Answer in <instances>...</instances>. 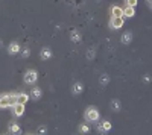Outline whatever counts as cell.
<instances>
[{
	"label": "cell",
	"mask_w": 152,
	"mask_h": 135,
	"mask_svg": "<svg viewBox=\"0 0 152 135\" xmlns=\"http://www.w3.org/2000/svg\"><path fill=\"white\" fill-rule=\"evenodd\" d=\"M129 40H131V34H126V35L123 36V43H125V44H126V43H129Z\"/></svg>",
	"instance_id": "15"
},
{
	"label": "cell",
	"mask_w": 152,
	"mask_h": 135,
	"mask_svg": "<svg viewBox=\"0 0 152 135\" xmlns=\"http://www.w3.org/2000/svg\"><path fill=\"white\" fill-rule=\"evenodd\" d=\"M81 129H82V131H84V132H87V131H88V126H82V128H81Z\"/></svg>",
	"instance_id": "17"
},
{
	"label": "cell",
	"mask_w": 152,
	"mask_h": 135,
	"mask_svg": "<svg viewBox=\"0 0 152 135\" xmlns=\"http://www.w3.org/2000/svg\"><path fill=\"white\" fill-rule=\"evenodd\" d=\"M102 129H104V131H108V129H111V125L108 122H105L104 125H102Z\"/></svg>",
	"instance_id": "14"
},
{
	"label": "cell",
	"mask_w": 152,
	"mask_h": 135,
	"mask_svg": "<svg viewBox=\"0 0 152 135\" xmlns=\"http://www.w3.org/2000/svg\"><path fill=\"white\" fill-rule=\"evenodd\" d=\"M28 99H29V96L28 94H17V103H26L28 102Z\"/></svg>",
	"instance_id": "7"
},
{
	"label": "cell",
	"mask_w": 152,
	"mask_h": 135,
	"mask_svg": "<svg viewBox=\"0 0 152 135\" xmlns=\"http://www.w3.org/2000/svg\"><path fill=\"white\" fill-rule=\"evenodd\" d=\"M9 103H11V106H14L17 103V94H9Z\"/></svg>",
	"instance_id": "10"
},
{
	"label": "cell",
	"mask_w": 152,
	"mask_h": 135,
	"mask_svg": "<svg viewBox=\"0 0 152 135\" xmlns=\"http://www.w3.org/2000/svg\"><path fill=\"white\" fill-rule=\"evenodd\" d=\"M123 23H125V21H123V18H122V17H113V20H111V26H113L114 29L122 28Z\"/></svg>",
	"instance_id": "3"
},
{
	"label": "cell",
	"mask_w": 152,
	"mask_h": 135,
	"mask_svg": "<svg viewBox=\"0 0 152 135\" xmlns=\"http://www.w3.org/2000/svg\"><path fill=\"white\" fill-rule=\"evenodd\" d=\"M37 80V72H28L24 74V82L26 84H34Z\"/></svg>",
	"instance_id": "2"
},
{
	"label": "cell",
	"mask_w": 152,
	"mask_h": 135,
	"mask_svg": "<svg viewBox=\"0 0 152 135\" xmlns=\"http://www.w3.org/2000/svg\"><path fill=\"white\" fill-rule=\"evenodd\" d=\"M9 52L11 53H17L18 52V44H17V43H12V44L9 46Z\"/></svg>",
	"instance_id": "9"
},
{
	"label": "cell",
	"mask_w": 152,
	"mask_h": 135,
	"mask_svg": "<svg viewBox=\"0 0 152 135\" xmlns=\"http://www.w3.org/2000/svg\"><path fill=\"white\" fill-rule=\"evenodd\" d=\"M34 96H35V97L40 96V90H34Z\"/></svg>",
	"instance_id": "16"
},
{
	"label": "cell",
	"mask_w": 152,
	"mask_h": 135,
	"mask_svg": "<svg viewBox=\"0 0 152 135\" xmlns=\"http://www.w3.org/2000/svg\"><path fill=\"white\" fill-rule=\"evenodd\" d=\"M9 131H11V132H18V125H11Z\"/></svg>",
	"instance_id": "13"
},
{
	"label": "cell",
	"mask_w": 152,
	"mask_h": 135,
	"mask_svg": "<svg viewBox=\"0 0 152 135\" xmlns=\"http://www.w3.org/2000/svg\"><path fill=\"white\" fill-rule=\"evenodd\" d=\"M113 17H123V9L119 6H114L113 8Z\"/></svg>",
	"instance_id": "6"
},
{
	"label": "cell",
	"mask_w": 152,
	"mask_h": 135,
	"mask_svg": "<svg viewBox=\"0 0 152 135\" xmlns=\"http://www.w3.org/2000/svg\"><path fill=\"white\" fill-rule=\"evenodd\" d=\"M126 5L128 6H137V0H126Z\"/></svg>",
	"instance_id": "12"
},
{
	"label": "cell",
	"mask_w": 152,
	"mask_h": 135,
	"mask_svg": "<svg viewBox=\"0 0 152 135\" xmlns=\"http://www.w3.org/2000/svg\"><path fill=\"white\" fill-rule=\"evenodd\" d=\"M6 106H11V103H9V94L0 97V108H6Z\"/></svg>",
	"instance_id": "5"
},
{
	"label": "cell",
	"mask_w": 152,
	"mask_h": 135,
	"mask_svg": "<svg viewBox=\"0 0 152 135\" xmlns=\"http://www.w3.org/2000/svg\"><path fill=\"white\" fill-rule=\"evenodd\" d=\"M123 15H125V17H132V15H134V8L132 6H126L123 9Z\"/></svg>",
	"instance_id": "8"
},
{
	"label": "cell",
	"mask_w": 152,
	"mask_h": 135,
	"mask_svg": "<svg viewBox=\"0 0 152 135\" xmlns=\"http://www.w3.org/2000/svg\"><path fill=\"white\" fill-rule=\"evenodd\" d=\"M41 58H43V59H47V58H50V50H47V49H44V50L41 52Z\"/></svg>",
	"instance_id": "11"
},
{
	"label": "cell",
	"mask_w": 152,
	"mask_h": 135,
	"mask_svg": "<svg viewBox=\"0 0 152 135\" xmlns=\"http://www.w3.org/2000/svg\"><path fill=\"white\" fill-rule=\"evenodd\" d=\"M14 112H15V115H21L24 112V105L23 103H15L14 105Z\"/></svg>",
	"instance_id": "4"
},
{
	"label": "cell",
	"mask_w": 152,
	"mask_h": 135,
	"mask_svg": "<svg viewBox=\"0 0 152 135\" xmlns=\"http://www.w3.org/2000/svg\"><path fill=\"white\" fill-rule=\"evenodd\" d=\"M87 118H88V120H91V122L97 120V118H99V112H97V109H94V108H90V109L87 111Z\"/></svg>",
	"instance_id": "1"
}]
</instances>
